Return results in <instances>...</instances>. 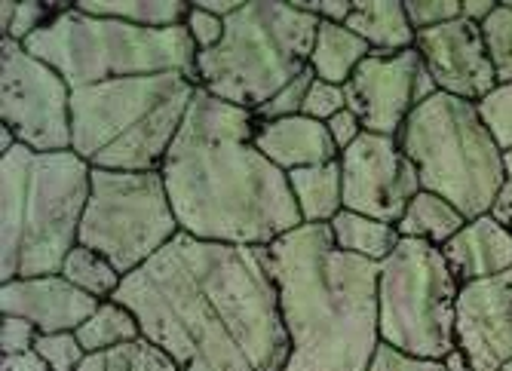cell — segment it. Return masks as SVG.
<instances>
[{
  "mask_svg": "<svg viewBox=\"0 0 512 371\" xmlns=\"http://www.w3.org/2000/svg\"><path fill=\"white\" fill-rule=\"evenodd\" d=\"M114 301L178 371H283L289 335L270 255L261 246L178 234L123 276Z\"/></svg>",
  "mask_w": 512,
  "mask_h": 371,
  "instance_id": "cell-1",
  "label": "cell"
},
{
  "mask_svg": "<svg viewBox=\"0 0 512 371\" xmlns=\"http://www.w3.org/2000/svg\"><path fill=\"white\" fill-rule=\"evenodd\" d=\"M255 126L252 111L197 89L160 166L181 234L267 249L304 224L289 175L255 148Z\"/></svg>",
  "mask_w": 512,
  "mask_h": 371,
  "instance_id": "cell-2",
  "label": "cell"
},
{
  "mask_svg": "<svg viewBox=\"0 0 512 371\" xmlns=\"http://www.w3.org/2000/svg\"><path fill=\"white\" fill-rule=\"evenodd\" d=\"M267 255L289 335L283 371H368L381 344V264L341 252L329 224H301Z\"/></svg>",
  "mask_w": 512,
  "mask_h": 371,
  "instance_id": "cell-3",
  "label": "cell"
},
{
  "mask_svg": "<svg viewBox=\"0 0 512 371\" xmlns=\"http://www.w3.org/2000/svg\"><path fill=\"white\" fill-rule=\"evenodd\" d=\"M92 166L74 151L16 145L0 157V283L62 273L80 243Z\"/></svg>",
  "mask_w": 512,
  "mask_h": 371,
  "instance_id": "cell-4",
  "label": "cell"
},
{
  "mask_svg": "<svg viewBox=\"0 0 512 371\" xmlns=\"http://www.w3.org/2000/svg\"><path fill=\"white\" fill-rule=\"evenodd\" d=\"M181 71L126 77L71 92V151L92 169L154 172L197 96Z\"/></svg>",
  "mask_w": 512,
  "mask_h": 371,
  "instance_id": "cell-5",
  "label": "cell"
},
{
  "mask_svg": "<svg viewBox=\"0 0 512 371\" xmlns=\"http://www.w3.org/2000/svg\"><path fill=\"white\" fill-rule=\"evenodd\" d=\"M224 25V40L197 56V86L209 96L255 114L310 68L319 19L301 4L246 0Z\"/></svg>",
  "mask_w": 512,
  "mask_h": 371,
  "instance_id": "cell-6",
  "label": "cell"
},
{
  "mask_svg": "<svg viewBox=\"0 0 512 371\" xmlns=\"http://www.w3.org/2000/svg\"><path fill=\"white\" fill-rule=\"evenodd\" d=\"M25 50L56 68L71 89L126 77L181 71L197 80V43L188 28H138L117 19L65 7L50 25L28 37Z\"/></svg>",
  "mask_w": 512,
  "mask_h": 371,
  "instance_id": "cell-7",
  "label": "cell"
},
{
  "mask_svg": "<svg viewBox=\"0 0 512 371\" xmlns=\"http://www.w3.org/2000/svg\"><path fill=\"white\" fill-rule=\"evenodd\" d=\"M396 138L424 191L448 200L467 221L491 215L503 184V148L473 102L436 92L411 111Z\"/></svg>",
  "mask_w": 512,
  "mask_h": 371,
  "instance_id": "cell-8",
  "label": "cell"
},
{
  "mask_svg": "<svg viewBox=\"0 0 512 371\" xmlns=\"http://www.w3.org/2000/svg\"><path fill=\"white\" fill-rule=\"evenodd\" d=\"M457 292L460 283L454 280L442 249L402 237L381 261V341L417 359H448V353L457 350Z\"/></svg>",
  "mask_w": 512,
  "mask_h": 371,
  "instance_id": "cell-9",
  "label": "cell"
},
{
  "mask_svg": "<svg viewBox=\"0 0 512 371\" xmlns=\"http://www.w3.org/2000/svg\"><path fill=\"white\" fill-rule=\"evenodd\" d=\"M181 234L163 172L92 169L80 246L105 255L120 276L135 273Z\"/></svg>",
  "mask_w": 512,
  "mask_h": 371,
  "instance_id": "cell-10",
  "label": "cell"
},
{
  "mask_svg": "<svg viewBox=\"0 0 512 371\" xmlns=\"http://www.w3.org/2000/svg\"><path fill=\"white\" fill-rule=\"evenodd\" d=\"M71 86L22 43L0 40V123L37 151H71Z\"/></svg>",
  "mask_w": 512,
  "mask_h": 371,
  "instance_id": "cell-11",
  "label": "cell"
},
{
  "mask_svg": "<svg viewBox=\"0 0 512 371\" xmlns=\"http://www.w3.org/2000/svg\"><path fill=\"white\" fill-rule=\"evenodd\" d=\"M347 108L359 117L365 132L399 135L417 105L433 99L439 86L424 68L417 50L371 53L344 83Z\"/></svg>",
  "mask_w": 512,
  "mask_h": 371,
  "instance_id": "cell-12",
  "label": "cell"
},
{
  "mask_svg": "<svg viewBox=\"0 0 512 371\" xmlns=\"http://www.w3.org/2000/svg\"><path fill=\"white\" fill-rule=\"evenodd\" d=\"M344 209L399 224L408 203L421 194V175L396 135L362 132L341 154Z\"/></svg>",
  "mask_w": 512,
  "mask_h": 371,
  "instance_id": "cell-13",
  "label": "cell"
},
{
  "mask_svg": "<svg viewBox=\"0 0 512 371\" xmlns=\"http://www.w3.org/2000/svg\"><path fill=\"white\" fill-rule=\"evenodd\" d=\"M454 335L473 371H494L512 359V267L460 286Z\"/></svg>",
  "mask_w": 512,
  "mask_h": 371,
  "instance_id": "cell-14",
  "label": "cell"
},
{
  "mask_svg": "<svg viewBox=\"0 0 512 371\" xmlns=\"http://www.w3.org/2000/svg\"><path fill=\"white\" fill-rule=\"evenodd\" d=\"M414 50L421 53L424 68L436 80L439 92L479 105L497 86L494 65L488 59L482 28L470 19H454L433 31L417 34Z\"/></svg>",
  "mask_w": 512,
  "mask_h": 371,
  "instance_id": "cell-15",
  "label": "cell"
},
{
  "mask_svg": "<svg viewBox=\"0 0 512 371\" xmlns=\"http://www.w3.org/2000/svg\"><path fill=\"white\" fill-rule=\"evenodd\" d=\"M99 304L102 301L68 283L62 273L0 283V313L28 319L40 335L77 332Z\"/></svg>",
  "mask_w": 512,
  "mask_h": 371,
  "instance_id": "cell-16",
  "label": "cell"
},
{
  "mask_svg": "<svg viewBox=\"0 0 512 371\" xmlns=\"http://www.w3.org/2000/svg\"><path fill=\"white\" fill-rule=\"evenodd\" d=\"M255 148L286 175L307 166H322L341 160V151L329 126L313 117H283V120H258Z\"/></svg>",
  "mask_w": 512,
  "mask_h": 371,
  "instance_id": "cell-17",
  "label": "cell"
},
{
  "mask_svg": "<svg viewBox=\"0 0 512 371\" xmlns=\"http://www.w3.org/2000/svg\"><path fill=\"white\" fill-rule=\"evenodd\" d=\"M442 255L460 286L488 280L512 267V230L491 215L473 218L442 246Z\"/></svg>",
  "mask_w": 512,
  "mask_h": 371,
  "instance_id": "cell-18",
  "label": "cell"
},
{
  "mask_svg": "<svg viewBox=\"0 0 512 371\" xmlns=\"http://www.w3.org/2000/svg\"><path fill=\"white\" fill-rule=\"evenodd\" d=\"M347 28L359 34L375 53L414 50L417 31L408 22L402 0H359L347 19Z\"/></svg>",
  "mask_w": 512,
  "mask_h": 371,
  "instance_id": "cell-19",
  "label": "cell"
},
{
  "mask_svg": "<svg viewBox=\"0 0 512 371\" xmlns=\"http://www.w3.org/2000/svg\"><path fill=\"white\" fill-rule=\"evenodd\" d=\"M375 53L371 46L353 34L347 25H332V22H319L316 28V40L310 50V71L316 80L344 86L353 71Z\"/></svg>",
  "mask_w": 512,
  "mask_h": 371,
  "instance_id": "cell-20",
  "label": "cell"
},
{
  "mask_svg": "<svg viewBox=\"0 0 512 371\" xmlns=\"http://www.w3.org/2000/svg\"><path fill=\"white\" fill-rule=\"evenodd\" d=\"M289 184H292V194H295L304 224H332V218L344 212L341 160L295 169L289 172Z\"/></svg>",
  "mask_w": 512,
  "mask_h": 371,
  "instance_id": "cell-21",
  "label": "cell"
},
{
  "mask_svg": "<svg viewBox=\"0 0 512 371\" xmlns=\"http://www.w3.org/2000/svg\"><path fill=\"white\" fill-rule=\"evenodd\" d=\"M329 230H332V240H335V246L341 252L365 258V261H375V264H381L402 240L396 224L368 218V215H359V212H350V209L335 215Z\"/></svg>",
  "mask_w": 512,
  "mask_h": 371,
  "instance_id": "cell-22",
  "label": "cell"
},
{
  "mask_svg": "<svg viewBox=\"0 0 512 371\" xmlns=\"http://www.w3.org/2000/svg\"><path fill=\"white\" fill-rule=\"evenodd\" d=\"M467 224L448 200H442L439 194H430V191H421L408 209L402 212L399 218V237H408V240H424L430 246H445L454 234H460V227Z\"/></svg>",
  "mask_w": 512,
  "mask_h": 371,
  "instance_id": "cell-23",
  "label": "cell"
},
{
  "mask_svg": "<svg viewBox=\"0 0 512 371\" xmlns=\"http://www.w3.org/2000/svg\"><path fill=\"white\" fill-rule=\"evenodd\" d=\"M74 7L89 16L117 19L138 28H178L191 13L188 0H80Z\"/></svg>",
  "mask_w": 512,
  "mask_h": 371,
  "instance_id": "cell-24",
  "label": "cell"
},
{
  "mask_svg": "<svg viewBox=\"0 0 512 371\" xmlns=\"http://www.w3.org/2000/svg\"><path fill=\"white\" fill-rule=\"evenodd\" d=\"M74 335L80 347L86 350V356H92V353H108V350L142 341V326H138V319L129 307L111 298V301H102L99 310L92 313Z\"/></svg>",
  "mask_w": 512,
  "mask_h": 371,
  "instance_id": "cell-25",
  "label": "cell"
},
{
  "mask_svg": "<svg viewBox=\"0 0 512 371\" xmlns=\"http://www.w3.org/2000/svg\"><path fill=\"white\" fill-rule=\"evenodd\" d=\"M62 276L68 283H74L77 289H83L86 295H92L96 301H111L117 295V289L123 286L120 270L99 252H92L86 246H74L71 255L62 264Z\"/></svg>",
  "mask_w": 512,
  "mask_h": 371,
  "instance_id": "cell-26",
  "label": "cell"
},
{
  "mask_svg": "<svg viewBox=\"0 0 512 371\" xmlns=\"http://www.w3.org/2000/svg\"><path fill=\"white\" fill-rule=\"evenodd\" d=\"M77 371H178V368L163 350H157L154 344H148L142 338V341L108 350V353L86 356Z\"/></svg>",
  "mask_w": 512,
  "mask_h": 371,
  "instance_id": "cell-27",
  "label": "cell"
},
{
  "mask_svg": "<svg viewBox=\"0 0 512 371\" xmlns=\"http://www.w3.org/2000/svg\"><path fill=\"white\" fill-rule=\"evenodd\" d=\"M488 59L494 65L497 83H512V4L503 0L497 10L479 25Z\"/></svg>",
  "mask_w": 512,
  "mask_h": 371,
  "instance_id": "cell-28",
  "label": "cell"
},
{
  "mask_svg": "<svg viewBox=\"0 0 512 371\" xmlns=\"http://www.w3.org/2000/svg\"><path fill=\"white\" fill-rule=\"evenodd\" d=\"M476 108L491 129L494 142L503 151H512V83H497Z\"/></svg>",
  "mask_w": 512,
  "mask_h": 371,
  "instance_id": "cell-29",
  "label": "cell"
},
{
  "mask_svg": "<svg viewBox=\"0 0 512 371\" xmlns=\"http://www.w3.org/2000/svg\"><path fill=\"white\" fill-rule=\"evenodd\" d=\"M34 353L50 365V371H77L86 359V350L80 347L74 332L40 335L34 344Z\"/></svg>",
  "mask_w": 512,
  "mask_h": 371,
  "instance_id": "cell-30",
  "label": "cell"
},
{
  "mask_svg": "<svg viewBox=\"0 0 512 371\" xmlns=\"http://www.w3.org/2000/svg\"><path fill=\"white\" fill-rule=\"evenodd\" d=\"M313 71L307 68L301 77H295L289 86H283L276 92V96L267 102V105H261L258 111H255V117L258 120H283V117H298L301 111H304V102H307V92H310V86H313Z\"/></svg>",
  "mask_w": 512,
  "mask_h": 371,
  "instance_id": "cell-31",
  "label": "cell"
},
{
  "mask_svg": "<svg viewBox=\"0 0 512 371\" xmlns=\"http://www.w3.org/2000/svg\"><path fill=\"white\" fill-rule=\"evenodd\" d=\"M65 7H53V4H43V0H16V16H13V25L7 31L4 40H16V43H25L28 37H34L40 28L50 25Z\"/></svg>",
  "mask_w": 512,
  "mask_h": 371,
  "instance_id": "cell-32",
  "label": "cell"
},
{
  "mask_svg": "<svg viewBox=\"0 0 512 371\" xmlns=\"http://www.w3.org/2000/svg\"><path fill=\"white\" fill-rule=\"evenodd\" d=\"M408 22L417 34L460 19V0H405Z\"/></svg>",
  "mask_w": 512,
  "mask_h": 371,
  "instance_id": "cell-33",
  "label": "cell"
},
{
  "mask_svg": "<svg viewBox=\"0 0 512 371\" xmlns=\"http://www.w3.org/2000/svg\"><path fill=\"white\" fill-rule=\"evenodd\" d=\"M347 111V92L344 86L335 83H325V80H313L310 92H307V102H304V117H313L319 123H329L335 114Z\"/></svg>",
  "mask_w": 512,
  "mask_h": 371,
  "instance_id": "cell-34",
  "label": "cell"
},
{
  "mask_svg": "<svg viewBox=\"0 0 512 371\" xmlns=\"http://www.w3.org/2000/svg\"><path fill=\"white\" fill-rule=\"evenodd\" d=\"M368 371H445V362L417 359V356H408V353L381 341L375 356H371V362H368Z\"/></svg>",
  "mask_w": 512,
  "mask_h": 371,
  "instance_id": "cell-35",
  "label": "cell"
},
{
  "mask_svg": "<svg viewBox=\"0 0 512 371\" xmlns=\"http://www.w3.org/2000/svg\"><path fill=\"white\" fill-rule=\"evenodd\" d=\"M184 28H188L191 40L197 43V50L206 53V50H215V46L224 40V28H227V25H224V19L206 13V10L197 4V0H194L188 19H184Z\"/></svg>",
  "mask_w": 512,
  "mask_h": 371,
  "instance_id": "cell-36",
  "label": "cell"
},
{
  "mask_svg": "<svg viewBox=\"0 0 512 371\" xmlns=\"http://www.w3.org/2000/svg\"><path fill=\"white\" fill-rule=\"evenodd\" d=\"M37 338H40V332L22 316H4V322H0V353L4 356L31 353Z\"/></svg>",
  "mask_w": 512,
  "mask_h": 371,
  "instance_id": "cell-37",
  "label": "cell"
},
{
  "mask_svg": "<svg viewBox=\"0 0 512 371\" xmlns=\"http://www.w3.org/2000/svg\"><path fill=\"white\" fill-rule=\"evenodd\" d=\"M491 218L512 230V151H503V184L491 206Z\"/></svg>",
  "mask_w": 512,
  "mask_h": 371,
  "instance_id": "cell-38",
  "label": "cell"
},
{
  "mask_svg": "<svg viewBox=\"0 0 512 371\" xmlns=\"http://www.w3.org/2000/svg\"><path fill=\"white\" fill-rule=\"evenodd\" d=\"M298 4L313 13L319 22H332V25H347L350 13H353V0H298Z\"/></svg>",
  "mask_w": 512,
  "mask_h": 371,
  "instance_id": "cell-39",
  "label": "cell"
},
{
  "mask_svg": "<svg viewBox=\"0 0 512 371\" xmlns=\"http://www.w3.org/2000/svg\"><path fill=\"white\" fill-rule=\"evenodd\" d=\"M325 126H329V132H332V138H335V145H338V151L344 154L353 142H356V138L365 132L362 129V123H359V117L347 108V111H341V114H335L329 123H325Z\"/></svg>",
  "mask_w": 512,
  "mask_h": 371,
  "instance_id": "cell-40",
  "label": "cell"
},
{
  "mask_svg": "<svg viewBox=\"0 0 512 371\" xmlns=\"http://www.w3.org/2000/svg\"><path fill=\"white\" fill-rule=\"evenodd\" d=\"M0 371H50L34 350L31 353H22V356H4L0 359Z\"/></svg>",
  "mask_w": 512,
  "mask_h": 371,
  "instance_id": "cell-41",
  "label": "cell"
},
{
  "mask_svg": "<svg viewBox=\"0 0 512 371\" xmlns=\"http://www.w3.org/2000/svg\"><path fill=\"white\" fill-rule=\"evenodd\" d=\"M494 10H497L494 0H460V16L476 22V25H482Z\"/></svg>",
  "mask_w": 512,
  "mask_h": 371,
  "instance_id": "cell-42",
  "label": "cell"
},
{
  "mask_svg": "<svg viewBox=\"0 0 512 371\" xmlns=\"http://www.w3.org/2000/svg\"><path fill=\"white\" fill-rule=\"evenodd\" d=\"M197 4L206 10V13H212V16H218V19H230L234 16L246 0H197Z\"/></svg>",
  "mask_w": 512,
  "mask_h": 371,
  "instance_id": "cell-43",
  "label": "cell"
},
{
  "mask_svg": "<svg viewBox=\"0 0 512 371\" xmlns=\"http://www.w3.org/2000/svg\"><path fill=\"white\" fill-rule=\"evenodd\" d=\"M13 16H16V0H4V4H0V34L4 37L13 25Z\"/></svg>",
  "mask_w": 512,
  "mask_h": 371,
  "instance_id": "cell-44",
  "label": "cell"
},
{
  "mask_svg": "<svg viewBox=\"0 0 512 371\" xmlns=\"http://www.w3.org/2000/svg\"><path fill=\"white\" fill-rule=\"evenodd\" d=\"M442 362H445V371H473L470 359H467V356H463L460 350L448 353V359H442Z\"/></svg>",
  "mask_w": 512,
  "mask_h": 371,
  "instance_id": "cell-45",
  "label": "cell"
},
{
  "mask_svg": "<svg viewBox=\"0 0 512 371\" xmlns=\"http://www.w3.org/2000/svg\"><path fill=\"white\" fill-rule=\"evenodd\" d=\"M494 371H512V359H509L506 365H500V368H494Z\"/></svg>",
  "mask_w": 512,
  "mask_h": 371,
  "instance_id": "cell-46",
  "label": "cell"
}]
</instances>
